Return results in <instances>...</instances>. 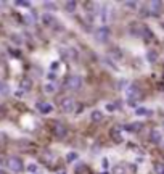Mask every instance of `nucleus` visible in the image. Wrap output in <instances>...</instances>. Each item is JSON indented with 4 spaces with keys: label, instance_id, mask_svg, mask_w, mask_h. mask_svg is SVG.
<instances>
[{
    "label": "nucleus",
    "instance_id": "nucleus-18",
    "mask_svg": "<svg viewBox=\"0 0 164 174\" xmlns=\"http://www.w3.org/2000/svg\"><path fill=\"white\" fill-rule=\"evenodd\" d=\"M147 58H148V61H150V63H153V61H156L158 53H156V52H153V50H150V52L147 53Z\"/></svg>",
    "mask_w": 164,
    "mask_h": 174
},
{
    "label": "nucleus",
    "instance_id": "nucleus-12",
    "mask_svg": "<svg viewBox=\"0 0 164 174\" xmlns=\"http://www.w3.org/2000/svg\"><path fill=\"white\" fill-rule=\"evenodd\" d=\"M44 90H45V94H55V92H56V84H55V82H48V84H45Z\"/></svg>",
    "mask_w": 164,
    "mask_h": 174
},
{
    "label": "nucleus",
    "instance_id": "nucleus-31",
    "mask_svg": "<svg viewBox=\"0 0 164 174\" xmlns=\"http://www.w3.org/2000/svg\"><path fill=\"white\" fill-rule=\"evenodd\" d=\"M58 174H66V172H64V171H60V172H58Z\"/></svg>",
    "mask_w": 164,
    "mask_h": 174
},
{
    "label": "nucleus",
    "instance_id": "nucleus-20",
    "mask_svg": "<svg viewBox=\"0 0 164 174\" xmlns=\"http://www.w3.org/2000/svg\"><path fill=\"white\" fill-rule=\"evenodd\" d=\"M10 92V89H8V85L5 84V82H0V94H3V95H7Z\"/></svg>",
    "mask_w": 164,
    "mask_h": 174
},
{
    "label": "nucleus",
    "instance_id": "nucleus-24",
    "mask_svg": "<svg viewBox=\"0 0 164 174\" xmlns=\"http://www.w3.org/2000/svg\"><path fill=\"white\" fill-rule=\"evenodd\" d=\"M84 169H85V166H84V164H81V166H79V168H77V166H76V174H81V172H82Z\"/></svg>",
    "mask_w": 164,
    "mask_h": 174
},
{
    "label": "nucleus",
    "instance_id": "nucleus-8",
    "mask_svg": "<svg viewBox=\"0 0 164 174\" xmlns=\"http://www.w3.org/2000/svg\"><path fill=\"white\" fill-rule=\"evenodd\" d=\"M150 13L151 15H154V16H159L161 13H162V3L161 2H158V0H154V2H151L150 3Z\"/></svg>",
    "mask_w": 164,
    "mask_h": 174
},
{
    "label": "nucleus",
    "instance_id": "nucleus-13",
    "mask_svg": "<svg viewBox=\"0 0 164 174\" xmlns=\"http://www.w3.org/2000/svg\"><path fill=\"white\" fill-rule=\"evenodd\" d=\"M125 129H127V131H132V132H137V131L142 129V124H140V123H132V124H127V126H125Z\"/></svg>",
    "mask_w": 164,
    "mask_h": 174
},
{
    "label": "nucleus",
    "instance_id": "nucleus-30",
    "mask_svg": "<svg viewBox=\"0 0 164 174\" xmlns=\"http://www.w3.org/2000/svg\"><path fill=\"white\" fill-rule=\"evenodd\" d=\"M0 116H3V106L0 105Z\"/></svg>",
    "mask_w": 164,
    "mask_h": 174
},
{
    "label": "nucleus",
    "instance_id": "nucleus-3",
    "mask_svg": "<svg viewBox=\"0 0 164 174\" xmlns=\"http://www.w3.org/2000/svg\"><path fill=\"white\" fill-rule=\"evenodd\" d=\"M60 108L63 113H73L76 110V102L71 99V97H64L60 103Z\"/></svg>",
    "mask_w": 164,
    "mask_h": 174
},
{
    "label": "nucleus",
    "instance_id": "nucleus-6",
    "mask_svg": "<svg viewBox=\"0 0 164 174\" xmlns=\"http://www.w3.org/2000/svg\"><path fill=\"white\" fill-rule=\"evenodd\" d=\"M125 94H127V99H130V103H134V100L140 99V90H138L137 85H129L127 90H125Z\"/></svg>",
    "mask_w": 164,
    "mask_h": 174
},
{
    "label": "nucleus",
    "instance_id": "nucleus-26",
    "mask_svg": "<svg viewBox=\"0 0 164 174\" xmlns=\"http://www.w3.org/2000/svg\"><path fill=\"white\" fill-rule=\"evenodd\" d=\"M101 168H103V169L108 168V158H103V161H101Z\"/></svg>",
    "mask_w": 164,
    "mask_h": 174
},
{
    "label": "nucleus",
    "instance_id": "nucleus-22",
    "mask_svg": "<svg viewBox=\"0 0 164 174\" xmlns=\"http://www.w3.org/2000/svg\"><path fill=\"white\" fill-rule=\"evenodd\" d=\"M125 7H129L130 10H135V8H137V3H135V2H125Z\"/></svg>",
    "mask_w": 164,
    "mask_h": 174
},
{
    "label": "nucleus",
    "instance_id": "nucleus-7",
    "mask_svg": "<svg viewBox=\"0 0 164 174\" xmlns=\"http://www.w3.org/2000/svg\"><path fill=\"white\" fill-rule=\"evenodd\" d=\"M37 110L40 111L42 114H48V113H52L53 111V105L50 103H45V102H37Z\"/></svg>",
    "mask_w": 164,
    "mask_h": 174
},
{
    "label": "nucleus",
    "instance_id": "nucleus-9",
    "mask_svg": "<svg viewBox=\"0 0 164 174\" xmlns=\"http://www.w3.org/2000/svg\"><path fill=\"white\" fill-rule=\"evenodd\" d=\"M111 139L116 142V143H121L122 142V135H121V128H113L111 129Z\"/></svg>",
    "mask_w": 164,
    "mask_h": 174
},
{
    "label": "nucleus",
    "instance_id": "nucleus-29",
    "mask_svg": "<svg viewBox=\"0 0 164 174\" xmlns=\"http://www.w3.org/2000/svg\"><path fill=\"white\" fill-rule=\"evenodd\" d=\"M37 168H35V164H31V166H29V171H35Z\"/></svg>",
    "mask_w": 164,
    "mask_h": 174
},
{
    "label": "nucleus",
    "instance_id": "nucleus-23",
    "mask_svg": "<svg viewBox=\"0 0 164 174\" xmlns=\"http://www.w3.org/2000/svg\"><path fill=\"white\" fill-rule=\"evenodd\" d=\"M45 7H47L48 10H56V5H55V3H50V2H47Z\"/></svg>",
    "mask_w": 164,
    "mask_h": 174
},
{
    "label": "nucleus",
    "instance_id": "nucleus-27",
    "mask_svg": "<svg viewBox=\"0 0 164 174\" xmlns=\"http://www.w3.org/2000/svg\"><path fill=\"white\" fill-rule=\"evenodd\" d=\"M106 110H108V111H113V110H114V105H111V103L106 105Z\"/></svg>",
    "mask_w": 164,
    "mask_h": 174
},
{
    "label": "nucleus",
    "instance_id": "nucleus-21",
    "mask_svg": "<svg viewBox=\"0 0 164 174\" xmlns=\"http://www.w3.org/2000/svg\"><path fill=\"white\" fill-rule=\"evenodd\" d=\"M114 174H125V168L122 164H118V166L114 168Z\"/></svg>",
    "mask_w": 164,
    "mask_h": 174
},
{
    "label": "nucleus",
    "instance_id": "nucleus-32",
    "mask_svg": "<svg viewBox=\"0 0 164 174\" xmlns=\"http://www.w3.org/2000/svg\"><path fill=\"white\" fill-rule=\"evenodd\" d=\"M101 174H108V172H106V171H103V172H101Z\"/></svg>",
    "mask_w": 164,
    "mask_h": 174
},
{
    "label": "nucleus",
    "instance_id": "nucleus-25",
    "mask_svg": "<svg viewBox=\"0 0 164 174\" xmlns=\"http://www.w3.org/2000/svg\"><path fill=\"white\" fill-rule=\"evenodd\" d=\"M76 158H77L76 153H69V155H68V161H73V160H76Z\"/></svg>",
    "mask_w": 164,
    "mask_h": 174
},
{
    "label": "nucleus",
    "instance_id": "nucleus-19",
    "mask_svg": "<svg viewBox=\"0 0 164 174\" xmlns=\"http://www.w3.org/2000/svg\"><path fill=\"white\" fill-rule=\"evenodd\" d=\"M154 172L156 174H164V163H156L154 164Z\"/></svg>",
    "mask_w": 164,
    "mask_h": 174
},
{
    "label": "nucleus",
    "instance_id": "nucleus-2",
    "mask_svg": "<svg viewBox=\"0 0 164 174\" xmlns=\"http://www.w3.org/2000/svg\"><path fill=\"white\" fill-rule=\"evenodd\" d=\"M7 166L12 172H21L24 169V164H23L21 158H18V157H10L7 160Z\"/></svg>",
    "mask_w": 164,
    "mask_h": 174
},
{
    "label": "nucleus",
    "instance_id": "nucleus-1",
    "mask_svg": "<svg viewBox=\"0 0 164 174\" xmlns=\"http://www.w3.org/2000/svg\"><path fill=\"white\" fill-rule=\"evenodd\" d=\"M64 87H66V89H69V90H79L81 87H82V79H81V76L73 74V76H69V77H66Z\"/></svg>",
    "mask_w": 164,
    "mask_h": 174
},
{
    "label": "nucleus",
    "instance_id": "nucleus-16",
    "mask_svg": "<svg viewBox=\"0 0 164 174\" xmlns=\"http://www.w3.org/2000/svg\"><path fill=\"white\" fill-rule=\"evenodd\" d=\"M135 114H137V116H150L151 111L147 110V108H137V110H135Z\"/></svg>",
    "mask_w": 164,
    "mask_h": 174
},
{
    "label": "nucleus",
    "instance_id": "nucleus-28",
    "mask_svg": "<svg viewBox=\"0 0 164 174\" xmlns=\"http://www.w3.org/2000/svg\"><path fill=\"white\" fill-rule=\"evenodd\" d=\"M18 5H23V7H29L31 3H29V2H18Z\"/></svg>",
    "mask_w": 164,
    "mask_h": 174
},
{
    "label": "nucleus",
    "instance_id": "nucleus-14",
    "mask_svg": "<svg viewBox=\"0 0 164 174\" xmlns=\"http://www.w3.org/2000/svg\"><path fill=\"white\" fill-rule=\"evenodd\" d=\"M53 21H55V18H53L52 15H48V13L42 15V23H44V24H47V26H48V24H52Z\"/></svg>",
    "mask_w": 164,
    "mask_h": 174
},
{
    "label": "nucleus",
    "instance_id": "nucleus-11",
    "mask_svg": "<svg viewBox=\"0 0 164 174\" xmlns=\"http://www.w3.org/2000/svg\"><path fill=\"white\" fill-rule=\"evenodd\" d=\"M161 139H162V135H161V132H159V131H156V129H154V131L151 132V137H150V140H151L153 143H161Z\"/></svg>",
    "mask_w": 164,
    "mask_h": 174
},
{
    "label": "nucleus",
    "instance_id": "nucleus-17",
    "mask_svg": "<svg viewBox=\"0 0 164 174\" xmlns=\"http://www.w3.org/2000/svg\"><path fill=\"white\" fill-rule=\"evenodd\" d=\"M76 7H77V3L76 2H66L64 3V10H66V12H74V10H76Z\"/></svg>",
    "mask_w": 164,
    "mask_h": 174
},
{
    "label": "nucleus",
    "instance_id": "nucleus-15",
    "mask_svg": "<svg viewBox=\"0 0 164 174\" xmlns=\"http://www.w3.org/2000/svg\"><path fill=\"white\" fill-rule=\"evenodd\" d=\"M31 87H32L31 79H23V81H21V89H23V90H31Z\"/></svg>",
    "mask_w": 164,
    "mask_h": 174
},
{
    "label": "nucleus",
    "instance_id": "nucleus-10",
    "mask_svg": "<svg viewBox=\"0 0 164 174\" xmlns=\"http://www.w3.org/2000/svg\"><path fill=\"white\" fill-rule=\"evenodd\" d=\"M90 119H92L93 123H100V121L103 119V111H100V110H93V111L90 113Z\"/></svg>",
    "mask_w": 164,
    "mask_h": 174
},
{
    "label": "nucleus",
    "instance_id": "nucleus-5",
    "mask_svg": "<svg viewBox=\"0 0 164 174\" xmlns=\"http://www.w3.org/2000/svg\"><path fill=\"white\" fill-rule=\"evenodd\" d=\"M52 131H53V134H55V137H58V139H63L64 135L68 134V129H66V126H64L63 123H55Z\"/></svg>",
    "mask_w": 164,
    "mask_h": 174
},
{
    "label": "nucleus",
    "instance_id": "nucleus-4",
    "mask_svg": "<svg viewBox=\"0 0 164 174\" xmlns=\"http://www.w3.org/2000/svg\"><path fill=\"white\" fill-rule=\"evenodd\" d=\"M95 39H96L98 42H106V41L110 39V29L106 27V26H103V27H100V29H96Z\"/></svg>",
    "mask_w": 164,
    "mask_h": 174
}]
</instances>
